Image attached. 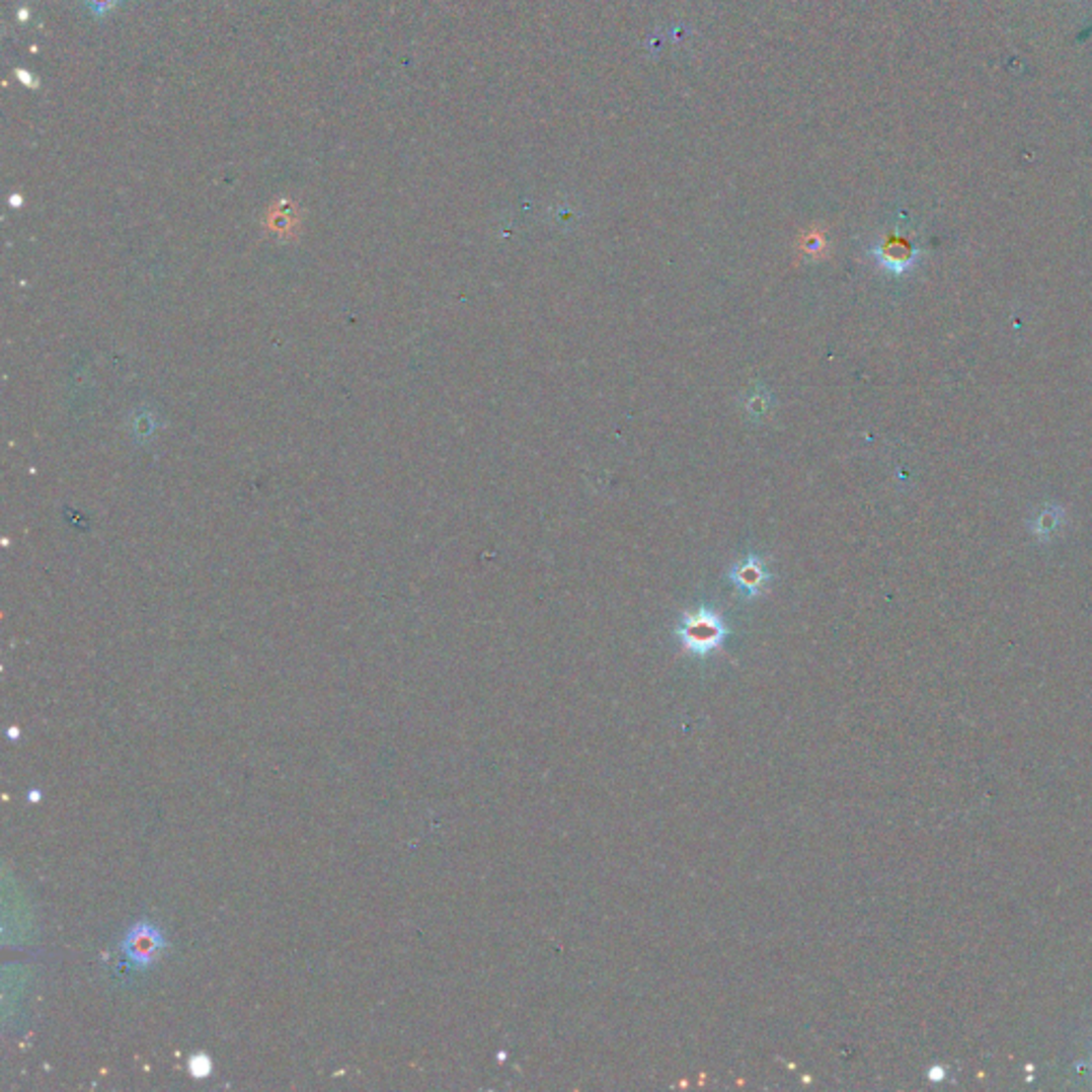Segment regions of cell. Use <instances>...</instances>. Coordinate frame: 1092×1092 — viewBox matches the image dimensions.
I'll use <instances>...</instances> for the list:
<instances>
[{"label": "cell", "mask_w": 1092, "mask_h": 1092, "mask_svg": "<svg viewBox=\"0 0 1092 1092\" xmlns=\"http://www.w3.org/2000/svg\"><path fill=\"white\" fill-rule=\"evenodd\" d=\"M675 636L681 640L687 653L704 659L713 655L725 642V638L730 636V628L711 606H700V609L681 617Z\"/></svg>", "instance_id": "cell-1"}, {"label": "cell", "mask_w": 1092, "mask_h": 1092, "mask_svg": "<svg viewBox=\"0 0 1092 1092\" xmlns=\"http://www.w3.org/2000/svg\"><path fill=\"white\" fill-rule=\"evenodd\" d=\"M727 578L732 580V584L743 598L754 600L766 590V584L773 580V574L771 570H768L766 561L760 555H747L745 559L732 565Z\"/></svg>", "instance_id": "cell-2"}, {"label": "cell", "mask_w": 1092, "mask_h": 1092, "mask_svg": "<svg viewBox=\"0 0 1092 1092\" xmlns=\"http://www.w3.org/2000/svg\"><path fill=\"white\" fill-rule=\"evenodd\" d=\"M163 947H165L163 935H160V930H158L156 926H152V924H148V922L135 924V926L129 930V935L125 937V941H123L125 954H127L133 962H137V964H141V966L150 964Z\"/></svg>", "instance_id": "cell-3"}, {"label": "cell", "mask_w": 1092, "mask_h": 1092, "mask_svg": "<svg viewBox=\"0 0 1092 1092\" xmlns=\"http://www.w3.org/2000/svg\"><path fill=\"white\" fill-rule=\"evenodd\" d=\"M871 254L879 262V267L901 276L916 265L920 252L903 237H885L881 244L871 250Z\"/></svg>", "instance_id": "cell-4"}, {"label": "cell", "mask_w": 1092, "mask_h": 1092, "mask_svg": "<svg viewBox=\"0 0 1092 1092\" xmlns=\"http://www.w3.org/2000/svg\"><path fill=\"white\" fill-rule=\"evenodd\" d=\"M84 3L96 17H103L120 5V0H84Z\"/></svg>", "instance_id": "cell-5"}, {"label": "cell", "mask_w": 1092, "mask_h": 1092, "mask_svg": "<svg viewBox=\"0 0 1092 1092\" xmlns=\"http://www.w3.org/2000/svg\"><path fill=\"white\" fill-rule=\"evenodd\" d=\"M188 1069H190V1074H192L194 1078H206V1076H210L212 1063H210L208 1057H194V1059H190Z\"/></svg>", "instance_id": "cell-6"}]
</instances>
